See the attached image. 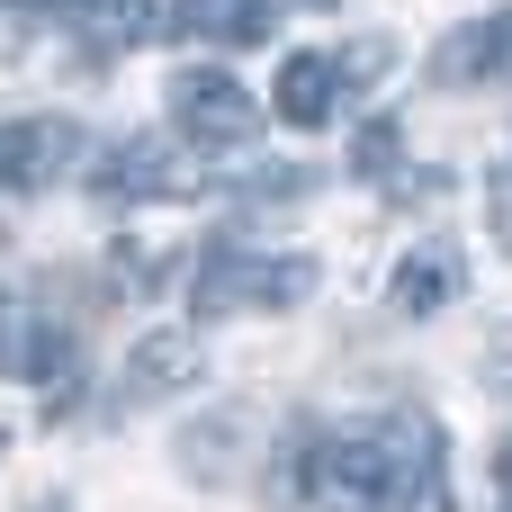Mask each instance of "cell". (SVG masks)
I'll list each match as a JSON object with an SVG mask.
<instances>
[{
    "label": "cell",
    "instance_id": "obj_16",
    "mask_svg": "<svg viewBox=\"0 0 512 512\" xmlns=\"http://www.w3.org/2000/svg\"><path fill=\"white\" fill-rule=\"evenodd\" d=\"M495 504L512 512V441H504V450H495Z\"/></svg>",
    "mask_w": 512,
    "mask_h": 512
},
{
    "label": "cell",
    "instance_id": "obj_9",
    "mask_svg": "<svg viewBox=\"0 0 512 512\" xmlns=\"http://www.w3.org/2000/svg\"><path fill=\"white\" fill-rule=\"evenodd\" d=\"M459 288H468L459 252H450V243H423V252H405V270L387 279V306H396L405 324H423V315H441V306H450Z\"/></svg>",
    "mask_w": 512,
    "mask_h": 512
},
{
    "label": "cell",
    "instance_id": "obj_18",
    "mask_svg": "<svg viewBox=\"0 0 512 512\" xmlns=\"http://www.w3.org/2000/svg\"><path fill=\"white\" fill-rule=\"evenodd\" d=\"M45 512H54V504H45Z\"/></svg>",
    "mask_w": 512,
    "mask_h": 512
},
{
    "label": "cell",
    "instance_id": "obj_14",
    "mask_svg": "<svg viewBox=\"0 0 512 512\" xmlns=\"http://www.w3.org/2000/svg\"><path fill=\"white\" fill-rule=\"evenodd\" d=\"M54 9H63L72 27H90V36H117V27H126V0H54Z\"/></svg>",
    "mask_w": 512,
    "mask_h": 512
},
{
    "label": "cell",
    "instance_id": "obj_2",
    "mask_svg": "<svg viewBox=\"0 0 512 512\" xmlns=\"http://www.w3.org/2000/svg\"><path fill=\"white\" fill-rule=\"evenodd\" d=\"M315 512H396V459H387V432L378 423H342V432H315V459H306V486Z\"/></svg>",
    "mask_w": 512,
    "mask_h": 512
},
{
    "label": "cell",
    "instance_id": "obj_11",
    "mask_svg": "<svg viewBox=\"0 0 512 512\" xmlns=\"http://www.w3.org/2000/svg\"><path fill=\"white\" fill-rule=\"evenodd\" d=\"M279 18V0H189V36L207 45H261Z\"/></svg>",
    "mask_w": 512,
    "mask_h": 512
},
{
    "label": "cell",
    "instance_id": "obj_17",
    "mask_svg": "<svg viewBox=\"0 0 512 512\" xmlns=\"http://www.w3.org/2000/svg\"><path fill=\"white\" fill-rule=\"evenodd\" d=\"M0 450H9V441H0Z\"/></svg>",
    "mask_w": 512,
    "mask_h": 512
},
{
    "label": "cell",
    "instance_id": "obj_1",
    "mask_svg": "<svg viewBox=\"0 0 512 512\" xmlns=\"http://www.w3.org/2000/svg\"><path fill=\"white\" fill-rule=\"evenodd\" d=\"M315 297V261L306 252H252V243H207L198 252V279H189V324H225L243 306L261 315H288Z\"/></svg>",
    "mask_w": 512,
    "mask_h": 512
},
{
    "label": "cell",
    "instance_id": "obj_6",
    "mask_svg": "<svg viewBox=\"0 0 512 512\" xmlns=\"http://www.w3.org/2000/svg\"><path fill=\"white\" fill-rule=\"evenodd\" d=\"M432 81H441V90L512 81V9H486V18H468V27H450L441 54H432Z\"/></svg>",
    "mask_w": 512,
    "mask_h": 512
},
{
    "label": "cell",
    "instance_id": "obj_5",
    "mask_svg": "<svg viewBox=\"0 0 512 512\" xmlns=\"http://www.w3.org/2000/svg\"><path fill=\"white\" fill-rule=\"evenodd\" d=\"M387 459H396V512H450V441L423 405H396L387 423Z\"/></svg>",
    "mask_w": 512,
    "mask_h": 512
},
{
    "label": "cell",
    "instance_id": "obj_4",
    "mask_svg": "<svg viewBox=\"0 0 512 512\" xmlns=\"http://www.w3.org/2000/svg\"><path fill=\"white\" fill-rule=\"evenodd\" d=\"M189 162L171 153V135H126L90 162V198L99 207H153V198H189Z\"/></svg>",
    "mask_w": 512,
    "mask_h": 512
},
{
    "label": "cell",
    "instance_id": "obj_12",
    "mask_svg": "<svg viewBox=\"0 0 512 512\" xmlns=\"http://www.w3.org/2000/svg\"><path fill=\"white\" fill-rule=\"evenodd\" d=\"M396 153H405L396 117H369V126H360V144H351V171H360V180H387V171H396Z\"/></svg>",
    "mask_w": 512,
    "mask_h": 512
},
{
    "label": "cell",
    "instance_id": "obj_7",
    "mask_svg": "<svg viewBox=\"0 0 512 512\" xmlns=\"http://www.w3.org/2000/svg\"><path fill=\"white\" fill-rule=\"evenodd\" d=\"M81 153V126L72 117H18V126H0V189H18V198H36L63 162Z\"/></svg>",
    "mask_w": 512,
    "mask_h": 512
},
{
    "label": "cell",
    "instance_id": "obj_3",
    "mask_svg": "<svg viewBox=\"0 0 512 512\" xmlns=\"http://www.w3.org/2000/svg\"><path fill=\"white\" fill-rule=\"evenodd\" d=\"M171 135L189 144V153H243L252 144V126H261V99L243 90V72H225V63H189V72H171Z\"/></svg>",
    "mask_w": 512,
    "mask_h": 512
},
{
    "label": "cell",
    "instance_id": "obj_8",
    "mask_svg": "<svg viewBox=\"0 0 512 512\" xmlns=\"http://www.w3.org/2000/svg\"><path fill=\"white\" fill-rule=\"evenodd\" d=\"M270 117L297 126V135L333 126V117H342V63H333V54H288V63H279V90H270Z\"/></svg>",
    "mask_w": 512,
    "mask_h": 512
},
{
    "label": "cell",
    "instance_id": "obj_10",
    "mask_svg": "<svg viewBox=\"0 0 512 512\" xmlns=\"http://www.w3.org/2000/svg\"><path fill=\"white\" fill-rule=\"evenodd\" d=\"M198 378V333L189 324H153L144 342H135V360H126V396L135 405H153V396H171V387H189Z\"/></svg>",
    "mask_w": 512,
    "mask_h": 512
},
{
    "label": "cell",
    "instance_id": "obj_13",
    "mask_svg": "<svg viewBox=\"0 0 512 512\" xmlns=\"http://www.w3.org/2000/svg\"><path fill=\"white\" fill-rule=\"evenodd\" d=\"M486 234L512 252V153L495 162V180H486Z\"/></svg>",
    "mask_w": 512,
    "mask_h": 512
},
{
    "label": "cell",
    "instance_id": "obj_15",
    "mask_svg": "<svg viewBox=\"0 0 512 512\" xmlns=\"http://www.w3.org/2000/svg\"><path fill=\"white\" fill-rule=\"evenodd\" d=\"M36 36V0H0V54H27Z\"/></svg>",
    "mask_w": 512,
    "mask_h": 512
}]
</instances>
